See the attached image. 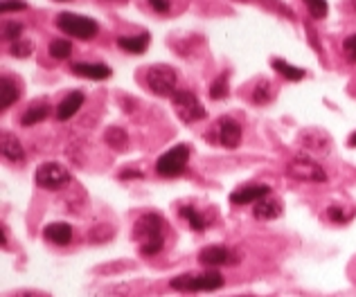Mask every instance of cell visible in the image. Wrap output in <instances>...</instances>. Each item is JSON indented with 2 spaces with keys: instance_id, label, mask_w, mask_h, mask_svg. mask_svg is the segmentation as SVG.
Masks as SVG:
<instances>
[{
  "instance_id": "cell-1",
  "label": "cell",
  "mask_w": 356,
  "mask_h": 297,
  "mask_svg": "<svg viewBox=\"0 0 356 297\" xmlns=\"http://www.w3.org/2000/svg\"><path fill=\"white\" fill-rule=\"evenodd\" d=\"M162 219L158 214L147 212L142 214L138 221H135V228H133V239L140 243V252L144 257H151V255H158L165 246V234H162Z\"/></svg>"
},
{
  "instance_id": "cell-2",
  "label": "cell",
  "mask_w": 356,
  "mask_h": 297,
  "mask_svg": "<svg viewBox=\"0 0 356 297\" xmlns=\"http://www.w3.org/2000/svg\"><path fill=\"white\" fill-rule=\"evenodd\" d=\"M169 286L174 288V291H180V293L217 291V288L223 286V277H221V273H217V270H207V273H201V275L185 273V275H178V277L171 279Z\"/></svg>"
},
{
  "instance_id": "cell-3",
  "label": "cell",
  "mask_w": 356,
  "mask_h": 297,
  "mask_svg": "<svg viewBox=\"0 0 356 297\" xmlns=\"http://www.w3.org/2000/svg\"><path fill=\"white\" fill-rule=\"evenodd\" d=\"M57 27L61 32H66L68 36H75V39H81V41L95 39L99 32V25L93 21V18L70 14V12H63L57 16Z\"/></svg>"
},
{
  "instance_id": "cell-4",
  "label": "cell",
  "mask_w": 356,
  "mask_h": 297,
  "mask_svg": "<svg viewBox=\"0 0 356 297\" xmlns=\"http://www.w3.org/2000/svg\"><path fill=\"white\" fill-rule=\"evenodd\" d=\"M187 158H189V147L187 144H176L171 147L169 151H165L156 162V171L158 176L162 178H176L185 171L187 165Z\"/></svg>"
},
{
  "instance_id": "cell-5",
  "label": "cell",
  "mask_w": 356,
  "mask_h": 297,
  "mask_svg": "<svg viewBox=\"0 0 356 297\" xmlns=\"http://www.w3.org/2000/svg\"><path fill=\"white\" fill-rule=\"evenodd\" d=\"M147 88L151 93H156L160 97H171L176 93V70L169 66H151L144 75Z\"/></svg>"
},
{
  "instance_id": "cell-6",
  "label": "cell",
  "mask_w": 356,
  "mask_h": 297,
  "mask_svg": "<svg viewBox=\"0 0 356 297\" xmlns=\"http://www.w3.org/2000/svg\"><path fill=\"white\" fill-rule=\"evenodd\" d=\"M171 106H174L176 115L185 124L198 122V120H203V117H205L203 104H201L196 99V95L189 93V90H176V93L171 95Z\"/></svg>"
},
{
  "instance_id": "cell-7",
  "label": "cell",
  "mask_w": 356,
  "mask_h": 297,
  "mask_svg": "<svg viewBox=\"0 0 356 297\" xmlns=\"http://www.w3.org/2000/svg\"><path fill=\"white\" fill-rule=\"evenodd\" d=\"M289 176L296 180H303V183H325L327 180V171L323 169L321 162H316L314 158L307 156H298L289 162Z\"/></svg>"
},
{
  "instance_id": "cell-8",
  "label": "cell",
  "mask_w": 356,
  "mask_h": 297,
  "mask_svg": "<svg viewBox=\"0 0 356 297\" xmlns=\"http://www.w3.org/2000/svg\"><path fill=\"white\" fill-rule=\"evenodd\" d=\"M36 185L45 187V189H59L63 185L70 183V171L59 165V162H43V165L36 169Z\"/></svg>"
},
{
  "instance_id": "cell-9",
  "label": "cell",
  "mask_w": 356,
  "mask_h": 297,
  "mask_svg": "<svg viewBox=\"0 0 356 297\" xmlns=\"http://www.w3.org/2000/svg\"><path fill=\"white\" fill-rule=\"evenodd\" d=\"M198 261L203 266H237L239 257L223 246H207L198 252Z\"/></svg>"
},
{
  "instance_id": "cell-10",
  "label": "cell",
  "mask_w": 356,
  "mask_h": 297,
  "mask_svg": "<svg viewBox=\"0 0 356 297\" xmlns=\"http://www.w3.org/2000/svg\"><path fill=\"white\" fill-rule=\"evenodd\" d=\"M217 135H219V144H223L226 149H237L241 142V126L235 120H230V117H223V120H219Z\"/></svg>"
},
{
  "instance_id": "cell-11",
  "label": "cell",
  "mask_w": 356,
  "mask_h": 297,
  "mask_svg": "<svg viewBox=\"0 0 356 297\" xmlns=\"http://www.w3.org/2000/svg\"><path fill=\"white\" fill-rule=\"evenodd\" d=\"M271 194L269 185H246L239 187L237 192L230 194V203L232 205H248V203H257L262 198H266Z\"/></svg>"
},
{
  "instance_id": "cell-12",
  "label": "cell",
  "mask_w": 356,
  "mask_h": 297,
  "mask_svg": "<svg viewBox=\"0 0 356 297\" xmlns=\"http://www.w3.org/2000/svg\"><path fill=\"white\" fill-rule=\"evenodd\" d=\"M72 72L79 77H88L93 81H102V79H108L113 75L111 68L104 66V63H72Z\"/></svg>"
},
{
  "instance_id": "cell-13",
  "label": "cell",
  "mask_w": 356,
  "mask_h": 297,
  "mask_svg": "<svg viewBox=\"0 0 356 297\" xmlns=\"http://www.w3.org/2000/svg\"><path fill=\"white\" fill-rule=\"evenodd\" d=\"M84 106V93H79V90H75V93H70L63 102L57 106V120L59 122H68L70 117H75L79 108Z\"/></svg>"
},
{
  "instance_id": "cell-14",
  "label": "cell",
  "mask_w": 356,
  "mask_h": 297,
  "mask_svg": "<svg viewBox=\"0 0 356 297\" xmlns=\"http://www.w3.org/2000/svg\"><path fill=\"white\" fill-rule=\"evenodd\" d=\"M43 237L50 243H54V246H68L72 239V228L68 223H50L43 230Z\"/></svg>"
},
{
  "instance_id": "cell-15",
  "label": "cell",
  "mask_w": 356,
  "mask_h": 297,
  "mask_svg": "<svg viewBox=\"0 0 356 297\" xmlns=\"http://www.w3.org/2000/svg\"><path fill=\"white\" fill-rule=\"evenodd\" d=\"M0 149H3V156L9 162H21L25 158L23 144L18 142L14 133H3V140H0Z\"/></svg>"
},
{
  "instance_id": "cell-16",
  "label": "cell",
  "mask_w": 356,
  "mask_h": 297,
  "mask_svg": "<svg viewBox=\"0 0 356 297\" xmlns=\"http://www.w3.org/2000/svg\"><path fill=\"white\" fill-rule=\"evenodd\" d=\"M117 45L129 54H142L149 48V32H142L135 36H120V39H117Z\"/></svg>"
},
{
  "instance_id": "cell-17",
  "label": "cell",
  "mask_w": 356,
  "mask_h": 297,
  "mask_svg": "<svg viewBox=\"0 0 356 297\" xmlns=\"http://www.w3.org/2000/svg\"><path fill=\"white\" fill-rule=\"evenodd\" d=\"M253 214H255V219H260V221H273L282 214V207L278 201H273V198L266 196V198H262V201L255 203Z\"/></svg>"
},
{
  "instance_id": "cell-18",
  "label": "cell",
  "mask_w": 356,
  "mask_h": 297,
  "mask_svg": "<svg viewBox=\"0 0 356 297\" xmlns=\"http://www.w3.org/2000/svg\"><path fill=\"white\" fill-rule=\"evenodd\" d=\"M273 70L280 72L282 77L289 79V81H300V79H305L307 72L303 68H298V66H291V63H287L285 59H273Z\"/></svg>"
},
{
  "instance_id": "cell-19",
  "label": "cell",
  "mask_w": 356,
  "mask_h": 297,
  "mask_svg": "<svg viewBox=\"0 0 356 297\" xmlns=\"http://www.w3.org/2000/svg\"><path fill=\"white\" fill-rule=\"evenodd\" d=\"M104 140L111 149L122 151V149H126V144H129V135H126V131L120 129V126H108L104 133Z\"/></svg>"
},
{
  "instance_id": "cell-20",
  "label": "cell",
  "mask_w": 356,
  "mask_h": 297,
  "mask_svg": "<svg viewBox=\"0 0 356 297\" xmlns=\"http://www.w3.org/2000/svg\"><path fill=\"white\" fill-rule=\"evenodd\" d=\"M18 86L14 84L9 77H3L0 79V99H3V111L9 106H14L18 102Z\"/></svg>"
},
{
  "instance_id": "cell-21",
  "label": "cell",
  "mask_w": 356,
  "mask_h": 297,
  "mask_svg": "<svg viewBox=\"0 0 356 297\" xmlns=\"http://www.w3.org/2000/svg\"><path fill=\"white\" fill-rule=\"evenodd\" d=\"M48 115H50V106H48V104H36V106L27 108V111L23 113L21 124H23V126H34V124L43 122Z\"/></svg>"
},
{
  "instance_id": "cell-22",
  "label": "cell",
  "mask_w": 356,
  "mask_h": 297,
  "mask_svg": "<svg viewBox=\"0 0 356 297\" xmlns=\"http://www.w3.org/2000/svg\"><path fill=\"white\" fill-rule=\"evenodd\" d=\"M303 142L307 149H312L316 153H327L330 151V138L325 133H305Z\"/></svg>"
},
{
  "instance_id": "cell-23",
  "label": "cell",
  "mask_w": 356,
  "mask_h": 297,
  "mask_svg": "<svg viewBox=\"0 0 356 297\" xmlns=\"http://www.w3.org/2000/svg\"><path fill=\"white\" fill-rule=\"evenodd\" d=\"M180 216H183V219H185L187 223H189V228L192 230H196V232H203L205 230V219H203V216H201L198 212H196V207H192V205H183L180 207Z\"/></svg>"
},
{
  "instance_id": "cell-24",
  "label": "cell",
  "mask_w": 356,
  "mask_h": 297,
  "mask_svg": "<svg viewBox=\"0 0 356 297\" xmlns=\"http://www.w3.org/2000/svg\"><path fill=\"white\" fill-rule=\"evenodd\" d=\"M50 57L52 59H59V61H63V59H68L70 57V52H72V45H70V41H66V39H57V41H52L50 43Z\"/></svg>"
},
{
  "instance_id": "cell-25",
  "label": "cell",
  "mask_w": 356,
  "mask_h": 297,
  "mask_svg": "<svg viewBox=\"0 0 356 297\" xmlns=\"http://www.w3.org/2000/svg\"><path fill=\"white\" fill-rule=\"evenodd\" d=\"M228 93H230V88H228V79H226V75L217 77V79L212 81V86H210V97H212V99H226Z\"/></svg>"
},
{
  "instance_id": "cell-26",
  "label": "cell",
  "mask_w": 356,
  "mask_h": 297,
  "mask_svg": "<svg viewBox=\"0 0 356 297\" xmlns=\"http://www.w3.org/2000/svg\"><path fill=\"white\" fill-rule=\"evenodd\" d=\"M253 102L255 104H266V102H271V84L266 79H262L257 86H255V90H253Z\"/></svg>"
},
{
  "instance_id": "cell-27",
  "label": "cell",
  "mask_w": 356,
  "mask_h": 297,
  "mask_svg": "<svg viewBox=\"0 0 356 297\" xmlns=\"http://www.w3.org/2000/svg\"><path fill=\"white\" fill-rule=\"evenodd\" d=\"M327 214H330V219L334 223H348V221H352L354 216H356V210H348V212H345L341 205H332L330 210H327Z\"/></svg>"
},
{
  "instance_id": "cell-28",
  "label": "cell",
  "mask_w": 356,
  "mask_h": 297,
  "mask_svg": "<svg viewBox=\"0 0 356 297\" xmlns=\"http://www.w3.org/2000/svg\"><path fill=\"white\" fill-rule=\"evenodd\" d=\"M32 50H34V48H32V43H30V41H16V43L9 45V54H12V57H18V59L30 57Z\"/></svg>"
},
{
  "instance_id": "cell-29",
  "label": "cell",
  "mask_w": 356,
  "mask_h": 297,
  "mask_svg": "<svg viewBox=\"0 0 356 297\" xmlns=\"http://www.w3.org/2000/svg\"><path fill=\"white\" fill-rule=\"evenodd\" d=\"M305 5L309 9V14L314 18H325L327 16V0H305Z\"/></svg>"
},
{
  "instance_id": "cell-30",
  "label": "cell",
  "mask_w": 356,
  "mask_h": 297,
  "mask_svg": "<svg viewBox=\"0 0 356 297\" xmlns=\"http://www.w3.org/2000/svg\"><path fill=\"white\" fill-rule=\"evenodd\" d=\"M23 34V25L21 23H5L3 25V39L5 41H12L16 43L18 41V36Z\"/></svg>"
},
{
  "instance_id": "cell-31",
  "label": "cell",
  "mask_w": 356,
  "mask_h": 297,
  "mask_svg": "<svg viewBox=\"0 0 356 297\" xmlns=\"http://www.w3.org/2000/svg\"><path fill=\"white\" fill-rule=\"evenodd\" d=\"M343 52L350 61H356V34L348 36V39L343 41Z\"/></svg>"
},
{
  "instance_id": "cell-32",
  "label": "cell",
  "mask_w": 356,
  "mask_h": 297,
  "mask_svg": "<svg viewBox=\"0 0 356 297\" xmlns=\"http://www.w3.org/2000/svg\"><path fill=\"white\" fill-rule=\"evenodd\" d=\"M0 9H3V12H23V9H27V5L21 3V0H3Z\"/></svg>"
},
{
  "instance_id": "cell-33",
  "label": "cell",
  "mask_w": 356,
  "mask_h": 297,
  "mask_svg": "<svg viewBox=\"0 0 356 297\" xmlns=\"http://www.w3.org/2000/svg\"><path fill=\"white\" fill-rule=\"evenodd\" d=\"M149 5L156 9V12H160V14H165L167 9H169V0H149Z\"/></svg>"
},
{
  "instance_id": "cell-34",
  "label": "cell",
  "mask_w": 356,
  "mask_h": 297,
  "mask_svg": "<svg viewBox=\"0 0 356 297\" xmlns=\"http://www.w3.org/2000/svg\"><path fill=\"white\" fill-rule=\"evenodd\" d=\"M7 297H48V295L41 293V291H16V293L7 295Z\"/></svg>"
},
{
  "instance_id": "cell-35",
  "label": "cell",
  "mask_w": 356,
  "mask_h": 297,
  "mask_svg": "<svg viewBox=\"0 0 356 297\" xmlns=\"http://www.w3.org/2000/svg\"><path fill=\"white\" fill-rule=\"evenodd\" d=\"M120 178L122 180H126V178H142V171H138V169H124L122 174H120Z\"/></svg>"
},
{
  "instance_id": "cell-36",
  "label": "cell",
  "mask_w": 356,
  "mask_h": 297,
  "mask_svg": "<svg viewBox=\"0 0 356 297\" xmlns=\"http://www.w3.org/2000/svg\"><path fill=\"white\" fill-rule=\"evenodd\" d=\"M348 144H350V147H356V133H352V138L348 140Z\"/></svg>"
},
{
  "instance_id": "cell-37",
  "label": "cell",
  "mask_w": 356,
  "mask_h": 297,
  "mask_svg": "<svg viewBox=\"0 0 356 297\" xmlns=\"http://www.w3.org/2000/svg\"><path fill=\"white\" fill-rule=\"evenodd\" d=\"M57 3H68V0H57Z\"/></svg>"
},
{
  "instance_id": "cell-38",
  "label": "cell",
  "mask_w": 356,
  "mask_h": 297,
  "mask_svg": "<svg viewBox=\"0 0 356 297\" xmlns=\"http://www.w3.org/2000/svg\"><path fill=\"white\" fill-rule=\"evenodd\" d=\"M244 3H248V0H244Z\"/></svg>"
}]
</instances>
